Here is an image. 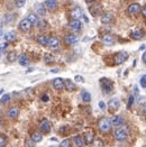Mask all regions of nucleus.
Returning a JSON list of instances; mask_svg holds the SVG:
<instances>
[{"label": "nucleus", "mask_w": 146, "mask_h": 147, "mask_svg": "<svg viewBox=\"0 0 146 147\" xmlns=\"http://www.w3.org/2000/svg\"><path fill=\"white\" fill-rule=\"evenodd\" d=\"M102 43L105 44V45H112L114 43H115V36L112 35V34H105L103 36H102Z\"/></svg>", "instance_id": "nucleus-14"}, {"label": "nucleus", "mask_w": 146, "mask_h": 147, "mask_svg": "<svg viewBox=\"0 0 146 147\" xmlns=\"http://www.w3.org/2000/svg\"><path fill=\"white\" fill-rule=\"evenodd\" d=\"M143 49H145V45H143V46L141 47V51H143Z\"/></svg>", "instance_id": "nucleus-51"}, {"label": "nucleus", "mask_w": 146, "mask_h": 147, "mask_svg": "<svg viewBox=\"0 0 146 147\" xmlns=\"http://www.w3.org/2000/svg\"><path fill=\"white\" fill-rule=\"evenodd\" d=\"M37 42L42 45V46H47V42H49V37L45 35H39L37 37Z\"/></svg>", "instance_id": "nucleus-27"}, {"label": "nucleus", "mask_w": 146, "mask_h": 147, "mask_svg": "<svg viewBox=\"0 0 146 147\" xmlns=\"http://www.w3.org/2000/svg\"><path fill=\"white\" fill-rule=\"evenodd\" d=\"M85 1H87V2H88V3H91V2H95V1H96V0H85Z\"/></svg>", "instance_id": "nucleus-48"}, {"label": "nucleus", "mask_w": 146, "mask_h": 147, "mask_svg": "<svg viewBox=\"0 0 146 147\" xmlns=\"http://www.w3.org/2000/svg\"><path fill=\"white\" fill-rule=\"evenodd\" d=\"M71 17L73 19H80L81 17H83V11L80 7H76L74 8L72 11H71Z\"/></svg>", "instance_id": "nucleus-18"}, {"label": "nucleus", "mask_w": 146, "mask_h": 147, "mask_svg": "<svg viewBox=\"0 0 146 147\" xmlns=\"http://www.w3.org/2000/svg\"><path fill=\"white\" fill-rule=\"evenodd\" d=\"M89 11H90V13H91L93 17H97V16H99V15L101 13V11H102V7H101L100 5H98V3H93L92 6H90Z\"/></svg>", "instance_id": "nucleus-9"}, {"label": "nucleus", "mask_w": 146, "mask_h": 147, "mask_svg": "<svg viewBox=\"0 0 146 147\" xmlns=\"http://www.w3.org/2000/svg\"><path fill=\"white\" fill-rule=\"evenodd\" d=\"M7 46H8V44H7V43H5V44H1V45H0V57L3 55V52H5V49H7Z\"/></svg>", "instance_id": "nucleus-38"}, {"label": "nucleus", "mask_w": 146, "mask_h": 147, "mask_svg": "<svg viewBox=\"0 0 146 147\" xmlns=\"http://www.w3.org/2000/svg\"><path fill=\"white\" fill-rule=\"evenodd\" d=\"M111 121V125H114V126H116V127H118V126H120L122 123V116H115V117H112V119L110 120Z\"/></svg>", "instance_id": "nucleus-25"}, {"label": "nucleus", "mask_w": 146, "mask_h": 147, "mask_svg": "<svg viewBox=\"0 0 146 147\" xmlns=\"http://www.w3.org/2000/svg\"><path fill=\"white\" fill-rule=\"evenodd\" d=\"M18 61H19V64H20L22 66H28V65H29V59H28L25 54H22V55L19 56Z\"/></svg>", "instance_id": "nucleus-24"}, {"label": "nucleus", "mask_w": 146, "mask_h": 147, "mask_svg": "<svg viewBox=\"0 0 146 147\" xmlns=\"http://www.w3.org/2000/svg\"><path fill=\"white\" fill-rule=\"evenodd\" d=\"M144 115H145V116H146V106H145V107H144Z\"/></svg>", "instance_id": "nucleus-52"}, {"label": "nucleus", "mask_w": 146, "mask_h": 147, "mask_svg": "<svg viewBox=\"0 0 146 147\" xmlns=\"http://www.w3.org/2000/svg\"><path fill=\"white\" fill-rule=\"evenodd\" d=\"M25 146L26 147H35V142H33L32 138H30V139H26V142H25Z\"/></svg>", "instance_id": "nucleus-35"}, {"label": "nucleus", "mask_w": 146, "mask_h": 147, "mask_svg": "<svg viewBox=\"0 0 146 147\" xmlns=\"http://www.w3.org/2000/svg\"><path fill=\"white\" fill-rule=\"evenodd\" d=\"M5 38V34H3V32L2 30H0V40L1 39H3Z\"/></svg>", "instance_id": "nucleus-47"}, {"label": "nucleus", "mask_w": 146, "mask_h": 147, "mask_svg": "<svg viewBox=\"0 0 146 147\" xmlns=\"http://www.w3.org/2000/svg\"><path fill=\"white\" fill-rule=\"evenodd\" d=\"M127 131L124 129V128H118V129H116V131H115V138H116V140H118V142H124V140H126L127 139Z\"/></svg>", "instance_id": "nucleus-4"}, {"label": "nucleus", "mask_w": 146, "mask_h": 147, "mask_svg": "<svg viewBox=\"0 0 146 147\" xmlns=\"http://www.w3.org/2000/svg\"><path fill=\"white\" fill-rule=\"evenodd\" d=\"M32 140L33 142H35V143H39V142H42V139H43V136L41 135L39 133H34V134H32Z\"/></svg>", "instance_id": "nucleus-31"}, {"label": "nucleus", "mask_w": 146, "mask_h": 147, "mask_svg": "<svg viewBox=\"0 0 146 147\" xmlns=\"http://www.w3.org/2000/svg\"><path fill=\"white\" fill-rule=\"evenodd\" d=\"M99 107H100L101 109H105V108H106V105H105V102H103V101H100V102H99Z\"/></svg>", "instance_id": "nucleus-44"}, {"label": "nucleus", "mask_w": 146, "mask_h": 147, "mask_svg": "<svg viewBox=\"0 0 146 147\" xmlns=\"http://www.w3.org/2000/svg\"><path fill=\"white\" fill-rule=\"evenodd\" d=\"M127 12H128V15H130V16H136L137 13L141 12V6H139L138 3H132V5L128 6Z\"/></svg>", "instance_id": "nucleus-8"}, {"label": "nucleus", "mask_w": 146, "mask_h": 147, "mask_svg": "<svg viewBox=\"0 0 146 147\" xmlns=\"http://www.w3.org/2000/svg\"><path fill=\"white\" fill-rule=\"evenodd\" d=\"M44 61L45 63H52V62H54V57H53V55H51V54H45L44 55Z\"/></svg>", "instance_id": "nucleus-33"}, {"label": "nucleus", "mask_w": 146, "mask_h": 147, "mask_svg": "<svg viewBox=\"0 0 146 147\" xmlns=\"http://www.w3.org/2000/svg\"><path fill=\"white\" fill-rule=\"evenodd\" d=\"M39 129L43 134H49L52 129V125L47 119H43L39 123Z\"/></svg>", "instance_id": "nucleus-5"}, {"label": "nucleus", "mask_w": 146, "mask_h": 147, "mask_svg": "<svg viewBox=\"0 0 146 147\" xmlns=\"http://www.w3.org/2000/svg\"><path fill=\"white\" fill-rule=\"evenodd\" d=\"M16 39V33L15 32H9L7 34H5V40L7 43H10V42H14Z\"/></svg>", "instance_id": "nucleus-26"}, {"label": "nucleus", "mask_w": 146, "mask_h": 147, "mask_svg": "<svg viewBox=\"0 0 146 147\" xmlns=\"http://www.w3.org/2000/svg\"><path fill=\"white\" fill-rule=\"evenodd\" d=\"M141 86H143V88H146V74H144L142 78H141Z\"/></svg>", "instance_id": "nucleus-40"}, {"label": "nucleus", "mask_w": 146, "mask_h": 147, "mask_svg": "<svg viewBox=\"0 0 146 147\" xmlns=\"http://www.w3.org/2000/svg\"><path fill=\"white\" fill-rule=\"evenodd\" d=\"M6 142H7L6 137H5V136H0V147H5Z\"/></svg>", "instance_id": "nucleus-41"}, {"label": "nucleus", "mask_w": 146, "mask_h": 147, "mask_svg": "<svg viewBox=\"0 0 146 147\" xmlns=\"http://www.w3.org/2000/svg\"><path fill=\"white\" fill-rule=\"evenodd\" d=\"M53 88L56 91H62L64 89V80L61 78H56L53 80Z\"/></svg>", "instance_id": "nucleus-11"}, {"label": "nucleus", "mask_w": 146, "mask_h": 147, "mask_svg": "<svg viewBox=\"0 0 146 147\" xmlns=\"http://www.w3.org/2000/svg\"><path fill=\"white\" fill-rule=\"evenodd\" d=\"M15 3H16V6H17L18 8H22V7L25 6L26 0H15Z\"/></svg>", "instance_id": "nucleus-36"}, {"label": "nucleus", "mask_w": 146, "mask_h": 147, "mask_svg": "<svg viewBox=\"0 0 146 147\" xmlns=\"http://www.w3.org/2000/svg\"><path fill=\"white\" fill-rule=\"evenodd\" d=\"M141 12L143 13V16L146 18V6H144L143 8H141Z\"/></svg>", "instance_id": "nucleus-43"}, {"label": "nucleus", "mask_w": 146, "mask_h": 147, "mask_svg": "<svg viewBox=\"0 0 146 147\" xmlns=\"http://www.w3.org/2000/svg\"><path fill=\"white\" fill-rule=\"evenodd\" d=\"M47 46L51 47L52 49H57L59 46H60V40H59V38H56V37H54V36L49 37V42H47Z\"/></svg>", "instance_id": "nucleus-12"}, {"label": "nucleus", "mask_w": 146, "mask_h": 147, "mask_svg": "<svg viewBox=\"0 0 146 147\" xmlns=\"http://www.w3.org/2000/svg\"><path fill=\"white\" fill-rule=\"evenodd\" d=\"M83 19H84V22H85V23H88V22H89V19H88L87 17H85L84 15H83Z\"/></svg>", "instance_id": "nucleus-49"}, {"label": "nucleus", "mask_w": 146, "mask_h": 147, "mask_svg": "<svg viewBox=\"0 0 146 147\" xmlns=\"http://www.w3.org/2000/svg\"><path fill=\"white\" fill-rule=\"evenodd\" d=\"M120 107V101L118 99H111L109 102H108V108H109L110 112H115L119 109Z\"/></svg>", "instance_id": "nucleus-7"}, {"label": "nucleus", "mask_w": 146, "mask_h": 147, "mask_svg": "<svg viewBox=\"0 0 146 147\" xmlns=\"http://www.w3.org/2000/svg\"><path fill=\"white\" fill-rule=\"evenodd\" d=\"M69 27L74 32H80L81 28H82V24H81V22L79 19H73L69 23Z\"/></svg>", "instance_id": "nucleus-10"}, {"label": "nucleus", "mask_w": 146, "mask_h": 147, "mask_svg": "<svg viewBox=\"0 0 146 147\" xmlns=\"http://www.w3.org/2000/svg\"><path fill=\"white\" fill-rule=\"evenodd\" d=\"M44 6H45V8L47 10H52L53 11V10H56L57 9L59 3H57L56 0H46L45 3H44Z\"/></svg>", "instance_id": "nucleus-13"}, {"label": "nucleus", "mask_w": 146, "mask_h": 147, "mask_svg": "<svg viewBox=\"0 0 146 147\" xmlns=\"http://www.w3.org/2000/svg\"><path fill=\"white\" fill-rule=\"evenodd\" d=\"M75 81H78V82H84V79L82 76H80V75H76L75 76Z\"/></svg>", "instance_id": "nucleus-42"}, {"label": "nucleus", "mask_w": 146, "mask_h": 147, "mask_svg": "<svg viewBox=\"0 0 146 147\" xmlns=\"http://www.w3.org/2000/svg\"><path fill=\"white\" fill-rule=\"evenodd\" d=\"M81 98L84 102H90L91 101V96H90V93L88 91H82L81 92Z\"/></svg>", "instance_id": "nucleus-30"}, {"label": "nucleus", "mask_w": 146, "mask_h": 147, "mask_svg": "<svg viewBox=\"0 0 146 147\" xmlns=\"http://www.w3.org/2000/svg\"><path fill=\"white\" fill-rule=\"evenodd\" d=\"M18 116H19V109H18V107H11L8 110V117L10 119H16V118H18Z\"/></svg>", "instance_id": "nucleus-19"}, {"label": "nucleus", "mask_w": 146, "mask_h": 147, "mask_svg": "<svg viewBox=\"0 0 146 147\" xmlns=\"http://www.w3.org/2000/svg\"><path fill=\"white\" fill-rule=\"evenodd\" d=\"M83 140H84V143L87 145H92L93 142H95V136H93L92 133L87 131V133H84V135H83Z\"/></svg>", "instance_id": "nucleus-17"}, {"label": "nucleus", "mask_w": 146, "mask_h": 147, "mask_svg": "<svg viewBox=\"0 0 146 147\" xmlns=\"http://www.w3.org/2000/svg\"><path fill=\"white\" fill-rule=\"evenodd\" d=\"M7 60L8 62H15L17 60V53L15 52V51H12V52H9L8 53V55H7Z\"/></svg>", "instance_id": "nucleus-29"}, {"label": "nucleus", "mask_w": 146, "mask_h": 147, "mask_svg": "<svg viewBox=\"0 0 146 147\" xmlns=\"http://www.w3.org/2000/svg\"><path fill=\"white\" fill-rule=\"evenodd\" d=\"M114 18L115 17H114V15L111 12H106V13H103L101 16V23L102 24H110V23H112Z\"/></svg>", "instance_id": "nucleus-16"}, {"label": "nucleus", "mask_w": 146, "mask_h": 147, "mask_svg": "<svg viewBox=\"0 0 146 147\" xmlns=\"http://www.w3.org/2000/svg\"><path fill=\"white\" fill-rule=\"evenodd\" d=\"M2 25H3V22H2V20H1V19H0V28H1V27H2Z\"/></svg>", "instance_id": "nucleus-50"}, {"label": "nucleus", "mask_w": 146, "mask_h": 147, "mask_svg": "<svg viewBox=\"0 0 146 147\" xmlns=\"http://www.w3.org/2000/svg\"><path fill=\"white\" fill-rule=\"evenodd\" d=\"M42 100H43V101H45V102H46V101H49V96H47V94H44V96L42 97Z\"/></svg>", "instance_id": "nucleus-45"}, {"label": "nucleus", "mask_w": 146, "mask_h": 147, "mask_svg": "<svg viewBox=\"0 0 146 147\" xmlns=\"http://www.w3.org/2000/svg\"><path fill=\"white\" fill-rule=\"evenodd\" d=\"M35 10L38 15H41V16H45L46 15V8H45V6L44 5H42V3H36L35 5Z\"/></svg>", "instance_id": "nucleus-20"}, {"label": "nucleus", "mask_w": 146, "mask_h": 147, "mask_svg": "<svg viewBox=\"0 0 146 147\" xmlns=\"http://www.w3.org/2000/svg\"><path fill=\"white\" fill-rule=\"evenodd\" d=\"M142 61H143V63H145L146 64V52L143 54V56H142Z\"/></svg>", "instance_id": "nucleus-46"}, {"label": "nucleus", "mask_w": 146, "mask_h": 147, "mask_svg": "<svg viewBox=\"0 0 146 147\" xmlns=\"http://www.w3.org/2000/svg\"><path fill=\"white\" fill-rule=\"evenodd\" d=\"M64 89L66 91H69V92H73V91L76 90V86L74 84V82H72L70 79H68V80H64Z\"/></svg>", "instance_id": "nucleus-15"}, {"label": "nucleus", "mask_w": 146, "mask_h": 147, "mask_svg": "<svg viewBox=\"0 0 146 147\" xmlns=\"http://www.w3.org/2000/svg\"><path fill=\"white\" fill-rule=\"evenodd\" d=\"M100 86H101V89H102V91L105 92V93H110L111 91H112V89H114V83H112V81L109 80V79H107V78H103V79H101L100 80Z\"/></svg>", "instance_id": "nucleus-2"}, {"label": "nucleus", "mask_w": 146, "mask_h": 147, "mask_svg": "<svg viewBox=\"0 0 146 147\" xmlns=\"http://www.w3.org/2000/svg\"><path fill=\"white\" fill-rule=\"evenodd\" d=\"M127 59H128V53L127 52H124V51L122 52H118L114 56V63L116 65H120L124 62L127 61Z\"/></svg>", "instance_id": "nucleus-3"}, {"label": "nucleus", "mask_w": 146, "mask_h": 147, "mask_svg": "<svg viewBox=\"0 0 146 147\" xmlns=\"http://www.w3.org/2000/svg\"><path fill=\"white\" fill-rule=\"evenodd\" d=\"M27 19L30 22V24L32 25H36L37 22L39 20V19H38V17H37L35 13H29V15H28V17H27Z\"/></svg>", "instance_id": "nucleus-28"}, {"label": "nucleus", "mask_w": 146, "mask_h": 147, "mask_svg": "<svg viewBox=\"0 0 146 147\" xmlns=\"http://www.w3.org/2000/svg\"><path fill=\"white\" fill-rule=\"evenodd\" d=\"M9 100H10V94L6 93V94L2 96V98H1V100H0V105H6V103L9 102Z\"/></svg>", "instance_id": "nucleus-32"}, {"label": "nucleus", "mask_w": 146, "mask_h": 147, "mask_svg": "<svg viewBox=\"0 0 146 147\" xmlns=\"http://www.w3.org/2000/svg\"><path fill=\"white\" fill-rule=\"evenodd\" d=\"M128 100H129V101H128V105H127V107H128V109H130V108H132V106H133V103H134V101H135L134 96H130Z\"/></svg>", "instance_id": "nucleus-39"}, {"label": "nucleus", "mask_w": 146, "mask_h": 147, "mask_svg": "<svg viewBox=\"0 0 146 147\" xmlns=\"http://www.w3.org/2000/svg\"><path fill=\"white\" fill-rule=\"evenodd\" d=\"M14 19V15H6L5 16V24H10Z\"/></svg>", "instance_id": "nucleus-34"}, {"label": "nucleus", "mask_w": 146, "mask_h": 147, "mask_svg": "<svg viewBox=\"0 0 146 147\" xmlns=\"http://www.w3.org/2000/svg\"><path fill=\"white\" fill-rule=\"evenodd\" d=\"M73 143L76 147H83V145H84V140H83V138L81 136L73 137Z\"/></svg>", "instance_id": "nucleus-22"}, {"label": "nucleus", "mask_w": 146, "mask_h": 147, "mask_svg": "<svg viewBox=\"0 0 146 147\" xmlns=\"http://www.w3.org/2000/svg\"><path fill=\"white\" fill-rule=\"evenodd\" d=\"M70 145H71L70 139H64L61 144H60V147H70Z\"/></svg>", "instance_id": "nucleus-37"}, {"label": "nucleus", "mask_w": 146, "mask_h": 147, "mask_svg": "<svg viewBox=\"0 0 146 147\" xmlns=\"http://www.w3.org/2000/svg\"><path fill=\"white\" fill-rule=\"evenodd\" d=\"M0 125H1V116H0Z\"/></svg>", "instance_id": "nucleus-53"}, {"label": "nucleus", "mask_w": 146, "mask_h": 147, "mask_svg": "<svg viewBox=\"0 0 146 147\" xmlns=\"http://www.w3.org/2000/svg\"><path fill=\"white\" fill-rule=\"evenodd\" d=\"M32 26H33V25L30 24V22H29L27 18H25V19H23V20L19 23V29H20L23 33H28V32L30 30Z\"/></svg>", "instance_id": "nucleus-6"}, {"label": "nucleus", "mask_w": 146, "mask_h": 147, "mask_svg": "<svg viewBox=\"0 0 146 147\" xmlns=\"http://www.w3.org/2000/svg\"><path fill=\"white\" fill-rule=\"evenodd\" d=\"M111 126H112V125H111L110 119L106 118V117L100 118L99 121H98V128H99V130H100L101 133H103V134L109 133L110 129H111Z\"/></svg>", "instance_id": "nucleus-1"}, {"label": "nucleus", "mask_w": 146, "mask_h": 147, "mask_svg": "<svg viewBox=\"0 0 146 147\" xmlns=\"http://www.w3.org/2000/svg\"><path fill=\"white\" fill-rule=\"evenodd\" d=\"M78 40H79L78 37L75 36V35H73V34L65 36V43L69 44V45H73V44H75V43H78Z\"/></svg>", "instance_id": "nucleus-21"}, {"label": "nucleus", "mask_w": 146, "mask_h": 147, "mask_svg": "<svg viewBox=\"0 0 146 147\" xmlns=\"http://www.w3.org/2000/svg\"><path fill=\"white\" fill-rule=\"evenodd\" d=\"M144 36V34H143V32L141 30V29H135L132 32V37L136 39V40H139V39H142Z\"/></svg>", "instance_id": "nucleus-23"}]
</instances>
